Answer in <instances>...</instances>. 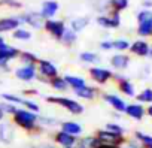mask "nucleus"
<instances>
[{"mask_svg":"<svg viewBox=\"0 0 152 148\" xmlns=\"http://www.w3.org/2000/svg\"><path fill=\"white\" fill-rule=\"evenodd\" d=\"M106 130H109V132H112V133H116V135H121V136H122V133H124V129H122L119 124H116V123H109V124H106Z\"/></svg>","mask_w":152,"mask_h":148,"instance_id":"38","label":"nucleus"},{"mask_svg":"<svg viewBox=\"0 0 152 148\" xmlns=\"http://www.w3.org/2000/svg\"><path fill=\"white\" fill-rule=\"evenodd\" d=\"M37 69H39V73L45 80H54V78L58 77L57 66L49 60H39L37 61Z\"/></svg>","mask_w":152,"mask_h":148,"instance_id":"3","label":"nucleus"},{"mask_svg":"<svg viewBox=\"0 0 152 148\" xmlns=\"http://www.w3.org/2000/svg\"><path fill=\"white\" fill-rule=\"evenodd\" d=\"M99 148H119L118 145H107V144H100Z\"/></svg>","mask_w":152,"mask_h":148,"instance_id":"41","label":"nucleus"},{"mask_svg":"<svg viewBox=\"0 0 152 148\" xmlns=\"http://www.w3.org/2000/svg\"><path fill=\"white\" fill-rule=\"evenodd\" d=\"M20 20L18 17H6L0 20V33H5V32H14L20 27Z\"/></svg>","mask_w":152,"mask_h":148,"instance_id":"13","label":"nucleus"},{"mask_svg":"<svg viewBox=\"0 0 152 148\" xmlns=\"http://www.w3.org/2000/svg\"><path fill=\"white\" fill-rule=\"evenodd\" d=\"M149 54H151V55H152V51H151V49H149Z\"/></svg>","mask_w":152,"mask_h":148,"instance_id":"46","label":"nucleus"},{"mask_svg":"<svg viewBox=\"0 0 152 148\" xmlns=\"http://www.w3.org/2000/svg\"><path fill=\"white\" fill-rule=\"evenodd\" d=\"M0 109L3 111V114H15L17 112V108H15V105H11V103H8V102H2L0 103Z\"/></svg>","mask_w":152,"mask_h":148,"instance_id":"37","label":"nucleus"},{"mask_svg":"<svg viewBox=\"0 0 152 148\" xmlns=\"http://www.w3.org/2000/svg\"><path fill=\"white\" fill-rule=\"evenodd\" d=\"M0 3L6 5V6H9V8H15V9H20V8H21V3L17 2V0H2Z\"/></svg>","mask_w":152,"mask_h":148,"instance_id":"39","label":"nucleus"},{"mask_svg":"<svg viewBox=\"0 0 152 148\" xmlns=\"http://www.w3.org/2000/svg\"><path fill=\"white\" fill-rule=\"evenodd\" d=\"M61 132L78 138L82 133V126L76 121H64V123H61Z\"/></svg>","mask_w":152,"mask_h":148,"instance_id":"14","label":"nucleus"},{"mask_svg":"<svg viewBox=\"0 0 152 148\" xmlns=\"http://www.w3.org/2000/svg\"><path fill=\"white\" fill-rule=\"evenodd\" d=\"M148 114L152 117V106H149V109H148Z\"/></svg>","mask_w":152,"mask_h":148,"instance_id":"45","label":"nucleus"},{"mask_svg":"<svg viewBox=\"0 0 152 148\" xmlns=\"http://www.w3.org/2000/svg\"><path fill=\"white\" fill-rule=\"evenodd\" d=\"M18 57L21 58L23 63H26V66H36V63L39 61L37 57L33 52H28V51H21Z\"/></svg>","mask_w":152,"mask_h":148,"instance_id":"23","label":"nucleus"},{"mask_svg":"<svg viewBox=\"0 0 152 148\" xmlns=\"http://www.w3.org/2000/svg\"><path fill=\"white\" fill-rule=\"evenodd\" d=\"M109 5L113 8V11L119 12L128 6V0H109Z\"/></svg>","mask_w":152,"mask_h":148,"instance_id":"31","label":"nucleus"},{"mask_svg":"<svg viewBox=\"0 0 152 148\" xmlns=\"http://www.w3.org/2000/svg\"><path fill=\"white\" fill-rule=\"evenodd\" d=\"M100 48H102V49H112V42L103 40V42L100 43Z\"/></svg>","mask_w":152,"mask_h":148,"instance_id":"40","label":"nucleus"},{"mask_svg":"<svg viewBox=\"0 0 152 148\" xmlns=\"http://www.w3.org/2000/svg\"><path fill=\"white\" fill-rule=\"evenodd\" d=\"M125 114L127 115H130L131 118H134V120H140L142 117H143V114H145V109H143V106L142 105H128L127 108H125Z\"/></svg>","mask_w":152,"mask_h":148,"instance_id":"22","label":"nucleus"},{"mask_svg":"<svg viewBox=\"0 0 152 148\" xmlns=\"http://www.w3.org/2000/svg\"><path fill=\"white\" fill-rule=\"evenodd\" d=\"M76 39H78L76 33L72 32L70 29H66V32H64V35H63V38H61L60 40H61L66 46H70V45H73V43L76 42Z\"/></svg>","mask_w":152,"mask_h":148,"instance_id":"24","label":"nucleus"},{"mask_svg":"<svg viewBox=\"0 0 152 148\" xmlns=\"http://www.w3.org/2000/svg\"><path fill=\"white\" fill-rule=\"evenodd\" d=\"M136 136H137V139H139L146 148H152V138H151V136H148V135H145V133H142V132H137Z\"/></svg>","mask_w":152,"mask_h":148,"instance_id":"33","label":"nucleus"},{"mask_svg":"<svg viewBox=\"0 0 152 148\" xmlns=\"http://www.w3.org/2000/svg\"><path fill=\"white\" fill-rule=\"evenodd\" d=\"M137 21H139V24L152 21V12H151V11H142V12L137 15Z\"/></svg>","mask_w":152,"mask_h":148,"instance_id":"35","label":"nucleus"},{"mask_svg":"<svg viewBox=\"0 0 152 148\" xmlns=\"http://www.w3.org/2000/svg\"><path fill=\"white\" fill-rule=\"evenodd\" d=\"M88 23H90V18H88V17H78V18L72 20V23H70V30L78 35V33H81V32H84V30L87 29Z\"/></svg>","mask_w":152,"mask_h":148,"instance_id":"16","label":"nucleus"},{"mask_svg":"<svg viewBox=\"0 0 152 148\" xmlns=\"http://www.w3.org/2000/svg\"><path fill=\"white\" fill-rule=\"evenodd\" d=\"M3 43H6V42H5V39H3V36H0V45H3Z\"/></svg>","mask_w":152,"mask_h":148,"instance_id":"44","label":"nucleus"},{"mask_svg":"<svg viewBox=\"0 0 152 148\" xmlns=\"http://www.w3.org/2000/svg\"><path fill=\"white\" fill-rule=\"evenodd\" d=\"M3 118H5V114H3V111H2V109H0V121H2Z\"/></svg>","mask_w":152,"mask_h":148,"instance_id":"43","label":"nucleus"},{"mask_svg":"<svg viewBox=\"0 0 152 148\" xmlns=\"http://www.w3.org/2000/svg\"><path fill=\"white\" fill-rule=\"evenodd\" d=\"M39 148H58V147H55V145H42Z\"/></svg>","mask_w":152,"mask_h":148,"instance_id":"42","label":"nucleus"},{"mask_svg":"<svg viewBox=\"0 0 152 148\" xmlns=\"http://www.w3.org/2000/svg\"><path fill=\"white\" fill-rule=\"evenodd\" d=\"M54 141L57 145H60V148H73L76 145V142H78V138L58 130L54 136Z\"/></svg>","mask_w":152,"mask_h":148,"instance_id":"8","label":"nucleus"},{"mask_svg":"<svg viewBox=\"0 0 152 148\" xmlns=\"http://www.w3.org/2000/svg\"><path fill=\"white\" fill-rule=\"evenodd\" d=\"M15 77L21 81H33L36 78V66H21L15 70Z\"/></svg>","mask_w":152,"mask_h":148,"instance_id":"12","label":"nucleus"},{"mask_svg":"<svg viewBox=\"0 0 152 148\" xmlns=\"http://www.w3.org/2000/svg\"><path fill=\"white\" fill-rule=\"evenodd\" d=\"M14 123L18 127L31 132L37 129V115L27 109H17V112L14 114Z\"/></svg>","mask_w":152,"mask_h":148,"instance_id":"1","label":"nucleus"},{"mask_svg":"<svg viewBox=\"0 0 152 148\" xmlns=\"http://www.w3.org/2000/svg\"><path fill=\"white\" fill-rule=\"evenodd\" d=\"M60 9V5L55 0H45L42 3V8H40V17L46 21V20H52L55 17V14L58 12Z\"/></svg>","mask_w":152,"mask_h":148,"instance_id":"7","label":"nucleus"},{"mask_svg":"<svg viewBox=\"0 0 152 148\" xmlns=\"http://www.w3.org/2000/svg\"><path fill=\"white\" fill-rule=\"evenodd\" d=\"M137 33L142 35V36L152 35V21H148V23H142V24H139Z\"/></svg>","mask_w":152,"mask_h":148,"instance_id":"30","label":"nucleus"},{"mask_svg":"<svg viewBox=\"0 0 152 148\" xmlns=\"http://www.w3.org/2000/svg\"><path fill=\"white\" fill-rule=\"evenodd\" d=\"M112 48H115L118 51H125L127 48H130V43L125 39H116L112 42Z\"/></svg>","mask_w":152,"mask_h":148,"instance_id":"32","label":"nucleus"},{"mask_svg":"<svg viewBox=\"0 0 152 148\" xmlns=\"http://www.w3.org/2000/svg\"><path fill=\"white\" fill-rule=\"evenodd\" d=\"M79 58H81L84 63H96V61H99V55H97L96 52H90V51L81 52V54H79Z\"/></svg>","mask_w":152,"mask_h":148,"instance_id":"29","label":"nucleus"},{"mask_svg":"<svg viewBox=\"0 0 152 148\" xmlns=\"http://www.w3.org/2000/svg\"><path fill=\"white\" fill-rule=\"evenodd\" d=\"M76 148H99L100 142L99 139L94 136H84V138H78V142L75 145Z\"/></svg>","mask_w":152,"mask_h":148,"instance_id":"15","label":"nucleus"},{"mask_svg":"<svg viewBox=\"0 0 152 148\" xmlns=\"http://www.w3.org/2000/svg\"><path fill=\"white\" fill-rule=\"evenodd\" d=\"M130 49H131V52H134L136 55H142V57L149 54V46H148V43L143 42V40H136V42L130 46Z\"/></svg>","mask_w":152,"mask_h":148,"instance_id":"21","label":"nucleus"},{"mask_svg":"<svg viewBox=\"0 0 152 148\" xmlns=\"http://www.w3.org/2000/svg\"><path fill=\"white\" fill-rule=\"evenodd\" d=\"M24 106L27 108V111H30V112H33V114H37V112L40 111V106H39L36 102L30 100V99H26V100H24Z\"/></svg>","mask_w":152,"mask_h":148,"instance_id":"34","label":"nucleus"},{"mask_svg":"<svg viewBox=\"0 0 152 148\" xmlns=\"http://www.w3.org/2000/svg\"><path fill=\"white\" fill-rule=\"evenodd\" d=\"M119 90H121L124 94H127V96H134V87H133V84H131L130 81H127V80H121V81H119Z\"/></svg>","mask_w":152,"mask_h":148,"instance_id":"28","label":"nucleus"},{"mask_svg":"<svg viewBox=\"0 0 152 148\" xmlns=\"http://www.w3.org/2000/svg\"><path fill=\"white\" fill-rule=\"evenodd\" d=\"M90 75H91V78L96 82L104 84V82H107L112 78V72L107 70V69H103V67H91L90 69Z\"/></svg>","mask_w":152,"mask_h":148,"instance_id":"10","label":"nucleus"},{"mask_svg":"<svg viewBox=\"0 0 152 148\" xmlns=\"http://www.w3.org/2000/svg\"><path fill=\"white\" fill-rule=\"evenodd\" d=\"M96 138L99 139L100 144H107V145H118L119 147V144L124 142V136L116 135V133H112V132H109L106 129L99 130L97 135H96Z\"/></svg>","mask_w":152,"mask_h":148,"instance_id":"4","label":"nucleus"},{"mask_svg":"<svg viewBox=\"0 0 152 148\" xmlns=\"http://www.w3.org/2000/svg\"><path fill=\"white\" fill-rule=\"evenodd\" d=\"M75 94L78 96V97H81V99L91 100V99H94V96L97 94V90H96L94 87L85 85V87H82V88H79V90H75Z\"/></svg>","mask_w":152,"mask_h":148,"instance_id":"20","label":"nucleus"},{"mask_svg":"<svg viewBox=\"0 0 152 148\" xmlns=\"http://www.w3.org/2000/svg\"><path fill=\"white\" fill-rule=\"evenodd\" d=\"M49 82H51L52 88H55V90H58V91H66V90L69 88V85H67L66 80H64V78H61V77H57V78L51 80Z\"/></svg>","mask_w":152,"mask_h":148,"instance_id":"26","label":"nucleus"},{"mask_svg":"<svg viewBox=\"0 0 152 148\" xmlns=\"http://www.w3.org/2000/svg\"><path fill=\"white\" fill-rule=\"evenodd\" d=\"M2 99H3V102H8L11 105H24V100H26V99H21V97H18L15 94H11V93H3Z\"/></svg>","mask_w":152,"mask_h":148,"instance_id":"27","label":"nucleus"},{"mask_svg":"<svg viewBox=\"0 0 152 148\" xmlns=\"http://www.w3.org/2000/svg\"><path fill=\"white\" fill-rule=\"evenodd\" d=\"M103 99H104L109 105H112L118 112H125L127 105H125V103H124V100H122V99H119L118 96H115V94H104V96H103Z\"/></svg>","mask_w":152,"mask_h":148,"instance_id":"17","label":"nucleus"},{"mask_svg":"<svg viewBox=\"0 0 152 148\" xmlns=\"http://www.w3.org/2000/svg\"><path fill=\"white\" fill-rule=\"evenodd\" d=\"M130 63V58L124 54H115L112 58H110V64L115 67V69H125Z\"/></svg>","mask_w":152,"mask_h":148,"instance_id":"19","label":"nucleus"},{"mask_svg":"<svg viewBox=\"0 0 152 148\" xmlns=\"http://www.w3.org/2000/svg\"><path fill=\"white\" fill-rule=\"evenodd\" d=\"M43 29H46V32H49L55 39H61L63 38V35H64V32H66V26H64V23L63 21H60V20H46L45 23H43Z\"/></svg>","mask_w":152,"mask_h":148,"instance_id":"5","label":"nucleus"},{"mask_svg":"<svg viewBox=\"0 0 152 148\" xmlns=\"http://www.w3.org/2000/svg\"><path fill=\"white\" fill-rule=\"evenodd\" d=\"M64 80H66V82H67V85L75 91V90H79V88H82V87H85L87 85V82H85V80L84 78H81V77H75V75H66L64 77Z\"/></svg>","mask_w":152,"mask_h":148,"instance_id":"18","label":"nucleus"},{"mask_svg":"<svg viewBox=\"0 0 152 148\" xmlns=\"http://www.w3.org/2000/svg\"><path fill=\"white\" fill-rule=\"evenodd\" d=\"M75 148H76V147H75Z\"/></svg>","mask_w":152,"mask_h":148,"instance_id":"47","label":"nucleus"},{"mask_svg":"<svg viewBox=\"0 0 152 148\" xmlns=\"http://www.w3.org/2000/svg\"><path fill=\"white\" fill-rule=\"evenodd\" d=\"M12 36L17 40H30L31 39V33L27 29H23V27H18L17 30H14Z\"/></svg>","mask_w":152,"mask_h":148,"instance_id":"25","label":"nucleus"},{"mask_svg":"<svg viewBox=\"0 0 152 148\" xmlns=\"http://www.w3.org/2000/svg\"><path fill=\"white\" fill-rule=\"evenodd\" d=\"M15 138V129L11 123H0V142L11 144Z\"/></svg>","mask_w":152,"mask_h":148,"instance_id":"11","label":"nucleus"},{"mask_svg":"<svg viewBox=\"0 0 152 148\" xmlns=\"http://www.w3.org/2000/svg\"><path fill=\"white\" fill-rule=\"evenodd\" d=\"M97 24L103 29H116L121 24L119 20V12L112 11L110 15H99L97 17Z\"/></svg>","mask_w":152,"mask_h":148,"instance_id":"6","label":"nucleus"},{"mask_svg":"<svg viewBox=\"0 0 152 148\" xmlns=\"http://www.w3.org/2000/svg\"><path fill=\"white\" fill-rule=\"evenodd\" d=\"M137 99H139L140 102H152V90H151V88H145V90L137 96Z\"/></svg>","mask_w":152,"mask_h":148,"instance_id":"36","label":"nucleus"},{"mask_svg":"<svg viewBox=\"0 0 152 148\" xmlns=\"http://www.w3.org/2000/svg\"><path fill=\"white\" fill-rule=\"evenodd\" d=\"M18 20H20V23H26V24H28L33 29H42L43 23H45V20L40 17V14H36V12L24 14V15L18 17Z\"/></svg>","mask_w":152,"mask_h":148,"instance_id":"9","label":"nucleus"},{"mask_svg":"<svg viewBox=\"0 0 152 148\" xmlns=\"http://www.w3.org/2000/svg\"><path fill=\"white\" fill-rule=\"evenodd\" d=\"M46 102L60 105V106L66 108L69 112H72L75 115H79V114L84 112V106L79 102H76V100H73L70 97H54V96H49V97H46Z\"/></svg>","mask_w":152,"mask_h":148,"instance_id":"2","label":"nucleus"}]
</instances>
